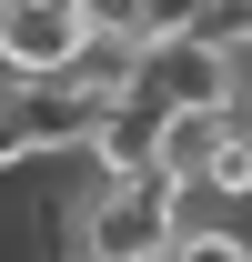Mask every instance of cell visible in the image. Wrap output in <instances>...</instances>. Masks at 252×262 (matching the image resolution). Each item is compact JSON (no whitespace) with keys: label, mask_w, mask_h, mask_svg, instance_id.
<instances>
[{"label":"cell","mask_w":252,"mask_h":262,"mask_svg":"<svg viewBox=\"0 0 252 262\" xmlns=\"http://www.w3.org/2000/svg\"><path fill=\"white\" fill-rule=\"evenodd\" d=\"M161 131H172V101L121 91L111 111H101V131H91V162H101V182H121V171H161Z\"/></svg>","instance_id":"cell-4"},{"label":"cell","mask_w":252,"mask_h":262,"mask_svg":"<svg viewBox=\"0 0 252 262\" xmlns=\"http://www.w3.org/2000/svg\"><path fill=\"white\" fill-rule=\"evenodd\" d=\"M252 101H222V111H172V131H161V171H182L192 192H202V171H212V151L242 131Z\"/></svg>","instance_id":"cell-5"},{"label":"cell","mask_w":252,"mask_h":262,"mask_svg":"<svg viewBox=\"0 0 252 262\" xmlns=\"http://www.w3.org/2000/svg\"><path fill=\"white\" fill-rule=\"evenodd\" d=\"M81 20H91V40H131L141 31V0H81Z\"/></svg>","instance_id":"cell-10"},{"label":"cell","mask_w":252,"mask_h":262,"mask_svg":"<svg viewBox=\"0 0 252 262\" xmlns=\"http://www.w3.org/2000/svg\"><path fill=\"white\" fill-rule=\"evenodd\" d=\"M172 262H252V232H232V222H182Z\"/></svg>","instance_id":"cell-8"},{"label":"cell","mask_w":252,"mask_h":262,"mask_svg":"<svg viewBox=\"0 0 252 262\" xmlns=\"http://www.w3.org/2000/svg\"><path fill=\"white\" fill-rule=\"evenodd\" d=\"M0 10H10V0H0Z\"/></svg>","instance_id":"cell-12"},{"label":"cell","mask_w":252,"mask_h":262,"mask_svg":"<svg viewBox=\"0 0 252 262\" xmlns=\"http://www.w3.org/2000/svg\"><path fill=\"white\" fill-rule=\"evenodd\" d=\"M202 192L212 202H252V111H242V131L212 151V171H202Z\"/></svg>","instance_id":"cell-6"},{"label":"cell","mask_w":252,"mask_h":262,"mask_svg":"<svg viewBox=\"0 0 252 262\" xmlns=\"http://www.w3.org/2000/svg\"><path fill=\"white\" fill-rule=\"evenodd\" d=\"M182 202L192 182L182 171H121V182H101L81 232H71V262H152L182 242Z\"/></svg>","instance_id":"cell-1"},{"label":"cell","mask_w":252,"mask_h":262,"mask_svg":"<svg viewBox=\"0 0 252 262\" xmlns=\"http://www.w3.org/2000/svg\"><path fill=\"white\" fill-rule=\"evenodd\" d=\"M192 40H212V51L242 61V51H252V0H202V31H192Z\"/></svg>","instance_id":"cell-9"},{"label":"cell","mask_w":252,"mask_h":262,"mask_svg":"<svg viewBox=\"0 0 252 262\" xmlns=\"http://www.w3.org/2000/svg\"><path fill=\"white\" fill-rule=\"evenodd\" d=\"M91 51L81 0H10L0 10V81H71Z\"/></svg>","instance_id":"cell-2"},{"label":"cell","mask_w":252,"mask_h":262,"mask_svg":"<svg viewBox=\"0 0 252 262\" xmlns=\"http://www.w3.org/2000/svg\"><path fill=\"white\" fill-rule=\"evenodd\" d=\"M152 262H172V252H152Z\"/></svg>","instance_id":"cell-11"},{"label":"cell","mask_w":252,"mask_h":262,"mask_svg":"<svg viewBox=\"0 0 252 262\" xmlns=\"http://www.w3.org/2000/svg\"><path fill=\"white\" fill-rule=\"evenodd\" d=\"M202 31V0H141V31H131V51H172V40Z\"/></svg>","instance_id":"cell-7"},{"label":"cell","mask_w":252,"mask_h":262,"mask_svg":"<svg viewBox=\"0 0 252 262\" xmlns=\"http://www.w3.org/2000/svg\"><path fill=\"white\" fill-rule=\"evenodd\" d=\"M141 91L172 111H222V101H242V71L212 40H172V51H141Z\"/></svg>","instance_id":"cell-3"}]
</instances>
